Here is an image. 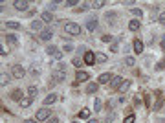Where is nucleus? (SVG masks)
I'll return each mask as SVG.
<instances>
[{
  "label": "nucleus",
  "instance_id": "obj_9",
  "mask_svg": "<svg viewBox=\"0 0 165 123\" xmlns=\"http://www.w3.org/2000/svg\"><path fill=\"white\" fill-rule=\"evenodd\" d=\"M13 7L19 9V11H26V9L29 7V4H28L26 0H15V2H13Z\"/></svg>",
  "mask_w": 165,
  "mask_h": 123
},
{
  "label": "nucleus",
  "instance_id": "obj_6",
  "mask_svg": "<svg viewBox=\"0 0 165 123\" xmlns=\"http://www.w3.org/2000/svg\"><path fill=\"white\" fill-rule=\"evenodd\" d=\"M64 79H66V70H55L53 77H51V84L53 83H62Z\"/></svg>",
  "mask_w": 165,
  "mask_h": 123
},
{
  "label": "nucleus",
  "instance_id": "obj_14",
  "mask_svg": "<svg viewBox=\"0 0 165 123\" xmlns=\"http://www.w3.org/2000/svg\"><path fill=\"white\" fill-rule=\"evenodd\" d=\"M57 98H59V96H57L55 92H51V94H48V96L44 98V105L48 107V105H53V103H57Z\"/></svg>",
  "mask_w": 165,
  "mask_h": 123
},
{
  "label": "nucleus",
  "instance_id": "obj_43",
  "mask_svg": "<svg viewBox=\"0 0 165 123\" xmlns=\"http://www.w3.org/2000/svg\"><path fill=\"white\" fill-rule=\"evenodd\" d=\"M112 39H114L112 35H103V37H101V41L103 42H112Z\"/></svg>",
  "mask_w": 165,
  "mask_h": 123
},
{
  "label": "nucleus",
  "instance_id": "obj_42",
  "mask_svg": "<svg viewBox=\"0 0 165 123\" xmlns=\"http://www.w3.org/2000/svg\"><path fill=\"white\" fill-rule=\"evenodd\" d=\"M110 52H114V53H118V52H119V46H118L116 42H114V44H110Z\"/></svg>",
  "mask_w": 165,
  "mask_h": 123
},
{
  "label": "nucleus",
  "instance_id": "obj_49",
  "mask_svg": "<svg viewBox=\"0 0 165 123\" xmlns=\"http://www.w3.org/2000/svg\"><path fill=\"white\" fill-rule=\"evenodd\" d=\"M145 105H150V98H149V94H145Z\"/></svg>",
  "mask_w": 165,
  "mask_h": 123
},
{
  "label": "nucleus",
  "instance_id": "obj_5",
  "mask_svg": "<svg viewBox=\"0 0 165 123\" xmlns=\"http://www.w3.org/2000/svg\"><path fill=\"white\" fill-rule=\"evenodd\" d=\"M51 37H53V28H44L39 33V41H44V42H48Z\"/></svg>",
  "mask_w": 165,
  "mask_h": 123
},
{
  "label": "nucleus",
  "instance_id": "obj_31",
  "mask_svg": "<svg viewBox=\"0 0 165 123\" xmlns=\"http://www.w3.org/2000/svg\"><path fill=\"white\" fill-rule=\"evenodd\" d=\"M31 103H33V99H31V98H24V99L20 101V107H22V108H28Z\"/></svg>",
  "mask_w": 165,
  "mask_h": 123
},
{
  "label": "nucleus",
  "instance_id": "obj_24",
  "mask_svg": "<svg viewBox=\"0 0 165 123\" xmlns=\"http://www.w3.org/2000/svg\"><path fill=\"white\" fill-rule=\"evenodd\" d=\"M130 84H132V81H128V79H125V81L121 83V86L118 88V92H121V94H123V92H127V90L130 88Z\"/></svg>",
  "mask_w": 165,
  "mask_h": 123
},
{
  "label": "nucleus",
  "instance_id": "obj_16",
  "mask_svg": "<svg viewBox=\"0 0 165 123\" xmlns=\"http://www.w3.org/2000/svg\"><path fill=\"white\" fill-rule=\"evenodd\" d=\"M123 81H125V79L121 77V75H116V77H114V79L110 81V86H112L114 90H118V88L121 86V83H123Z\"/></svg>",
  "mask_w": 165,
  "mask_h": 123
},
{
  "label": "nucleus",
  "instance_id": "obj_15",
  "mask_svg": "<svg viewBox=\"0 0 165 123\" xmlns=\"http://www.w3.org/2000/svg\"><path fill=\"white\" fill-rule=\"evenodd\" d=\"M84 62H86L88 66H92V64L96 62V55H94V52H88V50H86V53H84Z\"/></svg>",
  "mask_w": 165,
  "mask_h": 123
},
{
  "label": "nucleus",
  "instance_id": "obj_26",
  "mask_svg": "<svg viewBox=\"0 0 165 123\" xmlns=\"http://www.w3.org/2000/svg\"><path fill=\"white\" fill-rule=\"evenodd\" d=\"M123 64H125V66H127V68H132V66H134V64H136V59H134V57H130V55H128V57H125Z\"/></svg>",
  "mask_w": 165,
  "mask_h": 123
},
{
  "label": "nucleus",
  "instance_id": "obj_50",
  "mask_svg": "<svg viewBox=\"0 0 165 123\" xmlns=\"http://www.w3.org/2000/svg\"><path fill=\"white\" fill-rule=\"evenodd\" d=\"M123 4H125V6H132V4H134V0H125Z\"/></svg>",
  "mask_w": 165,
  "mask_h": 123
},
{
  "label": "nucleus",
  "instance_id": "obj_44",
  "mask_svg": "<svg viewBox=\"0 0 165 123\" xmlns=\"http://www.w3.org/2000/svg\"><path fill=\"white\" fill-rule=\"evenodd\" d=\"M77 4H79L77 0H68V2H66V6H70V7H74V6H77Z\"/></svg>",
  "mask_w": 165,
  "mask_h": 123
},
{
  "label": "nucleus",
  "instance_id": "obj_27",
  "mask_svg": "<svg viewBox=\"0 0 165 123\" xmlns=\"http://www.w3.org/2000/svg\"><path fill=\"white\" fill-rule=\"evenodd\" d=\"M77 118H79V120H88V118H90V110H88V108H82L81 112L77 114Z\"/></svg>",
  "mask_w": 165,
  "mask_h": 123
},
{
  "label": "nucleus",
  "instance_id": "obj_38",
  "mask_svg": "<svg viewBox=\"0 0 165 123\" xmlns=\"http://www.w3.org/2000/svg\"><path fill=\"white\" fill-rule=\"evenodd\" d=\"M7 53H9V46L4 42V44H2V55H7Z\"/></svg>",
  "mask_w": 165,
  "mask_h": 123
},
{
  "label": "nucleus",
  "instance_id": "obj_23",
  "mask_svg": "<svg viewBox=\"0 0 165 123\" xmlns=\"http://www.w3.org/2000/svg\"><path fill=\"white\" fill-rule=\"evenodd\" d=\"M134 52H136V53H143V42L140 41V39L134 41Z\"/></svg>",
  "mask_w": 165,
  "mask_h": 123
},
{
  "label": "nucleus",
  "instance_id": "obj_37",
  "mask_svg": "<svg viewBox=\"0 0 165 123\" xmlns=\"http://www.w3.org/2000/svg\"><path fill=\"white\" fill-rule=\"evenodd\" d=\"M101 108H103V103H101V99H96V112H101Z\"/></svg>",
  "mask_w": 165,
  "mask_h": 123
},
{
  "label": "nucleus",
  "instance_id": "obj_51",
  "mask_svg": "<svg viewBox=\"0 0 165 123\" xmlns=\"http://www.w3.org/2000/svg\"><path fill=\"white\" fill-rule=\"evenodd\" d=\"M24 123H39L37 120H24Z\"/></svg>",
  "mask_w": 165,
  "mask_h": 123
},
{
  "label": "nucleus",
  "instance_id": "obj_3",
  "mask_svg": "<svg viewBox=\"0 0 165 123\" xmlns=\"http://www.w3.org/2000/svg\"><path fill=\"white\" fill-rule=\"evenodd\" d=\"M11 75H13L15 79L26 77V68H24L22 64H13V66H11Z\"/></svg>",
  "mask_w": 165,
  "mask_h": 123
},
{
  "label": "nucleus",
  "instance_id": "obj_41",
  "mask_svg": "<svg viewBox=\"0 0 165 123\" xmlns=\"http://www.w3.org/2000/svg\"><path fill=\"white\" fill-rule=\"evenodd\" d=\"M48 6H50L48 9H50V11H53V9H57V6H59V2H50Z\"/></svg>",
  "mask_w": 165,
  "mask_h": 123
},
{
  "label": "nucleus",
  "instance_id": "obj_52",
  "mask_svg": "<svg viewBox=\"0 0 165 123\" xmlns=\"http://www.w3.org/2000/svg\"><path fill=\"white\" fill-rule=\"evenodd\" d=\"M158 123H165V118H158Z\"/></svg>",
  "mask_w": 165,
  "mask_h": 123
},
{
  "label": "nucleus",
  "instance_id": "obj_12",
  "mask_svg": "<svg viewBox=\"0 0 165 123\" xmlns=\"http://www.w3.org/2000/svg\"><path fill=\"white\" fill-rule=\"evenodd\" d=\"M28 72H29V75H31V77H35V79H39V77H41V66H39V64L29 66V70H28Z\"/></svg>",
  "mask_w": 165,
  "mask_h": 123
},
{
  "label": "nucleus",
  "instance_id": "obj_20",
  "mask_svg": "<svg viewBox=\"0 0 165 123\" xmlns=\"http://www.w3.org/2000/svg\"><path fill=\"white\" fill-rule=\"evenodd\" d=\"M41 20L42 22H53V15H51V11H42V13H41Z\"/></svg>",
  "mask_w": 165,
  "mask_h": 123
},
{
  "label": "nucleus",
  "instance_id": "obj_21",
  "mask_svg": "<svg viewBox=\"0 0 165 123\" xmlns=\"http://www.w3.org/2000/svg\"><path fill=\"white\" fill-rule=\"evenodd\" d=\"M31 30H33V31H42V30H44V22L42 20H33L31 22Z\"/></svg>",
  "mask_w": 165,
  "mask_h": 123
},
{
  "label": "nucleus",
  "instance_id": "obj_18",
  "mask_svg": "<svg viewBox=\"0 0 165 123\" xmlns=\"http://www.w3.org/2000/svg\"><path fill=\"white\" fill-rule=\"evenodd\" d=\"M99 88V83H88L86 84V94H96Z\"/></svg>",
  "mask_w": 165,
  "mask_h": 123
},
{
  "label": "nucleus",
  "instance_id": "obj_45",
  "mask_svg": "<svg viewBox=\"0 0 165 123\" xmlns=\"http://www.w3.org/2000/svg\"><path fill=\"white\" fill-rule=\"evenodd\" d=\"M46 123H59V118H57V116H51V118H50Z\"/></svg>",
  "mask_w": 165,
  "mask_h": 123
},
{
  "label": "nucleus",
  "instance_id": "obj_46",
  "mask_svg": "<svg viewBox=\"0 0 165 123\" xmlns=\"http://www.w3.org/2000/svg\"><path fill=\"white\" fill-rule=\"evenodd\" d=\"M74 64H75V66H82V61L79 57H75V59H74Z\"/></svg>",
  "mask_w": 165,
  "mask_h": 123
},
{
  "label": "nucleus",
  "instance_id": "obj_13",
  "mask_svg": "<svg viewBox=\"0 0 165 123\" xmlns=\"http://www.w3.org/2000/svg\"><path fill=\"white\" fill-rule=\"evenodd\" d=\"M75 79H77V83H84L90 79V74L88 72H82V70H79L77 74H75Z\"/></svg>",
  "mask_w": 165,
  "mask_h": 123
},
{
  "label": "nucleus",
  "instance_id": "obj_28",
  "mask_svg": "<svg viewBox=\"0 0 165 123\" xmlns=\"http://www.w3.org/2000/svg\"><path fill=\"white\" fill-rule=\"evenodd\" d=\"M7 83H9V74L2 72V75H0V84H2V86H6Z\"/></svg>",
  "mask_w": 165,
  "mask_h": 123
},
{
  "label": "nucleus",
  "instance_id": "obj_8",
  "mask_svg": "<svg viewBox=\"0 0 165 123\" xmlns=\"http://www.w3.org/2000/svg\"><path fill=\"white\" fill-rule=\"evenodd\" d=\"M105 20L108 26H116V20H118V13L116 11H108L106 15H105Z\"/></svg>",
  "mask_w": 165,
  "mask_h": 123
},
{
  "label": "nucleus",
  "instance_id": "obj_35",
  "mask_svg": "<svg viewBox=\"0 0 165 123\" xmlns=\"http://www.w3.org/2000/svg\"><path fill=\"white\" fill-rule=\"evenodd\" d=\"M92 6H94V9H101V7H103V6H105V2H103V0H101V2L97 0V2H94Z\"/></svg>",
  "mask_w": 165,
  "mask_h": 123
},
{
  "label": "nucleus",
  "instance_id": "obj_36",
  "mask_svg": "<svg viewBox=\"0 0 165 123\" xmlns=\"http://www.w3.org/2000/svg\"><path fill=\"white\" fill-rule=\"evenodd\" d=\"M106 59H108V57H106L105 53H99V55L96 57V61H99V62H106Z\"/></svg>",
  "mask_w": 165,
  "mask_h": 123
},
{
  "label": "nucleus",
  "instance_id": "obj_54",
  "mask_svg": "<svg viewBox=\"0 0 165 123\" xmlns=\"http://www.w3.org/2000/svg\"><path fill=\"white\" fill-rule=\"evenodd\" d=\"M72 123H75V121H72Z\"/></svg>",
  "mask_w": 165,
  "mask_h": 123
},
{
  "label": "nucleus",
  "instance_id": "obj_33",
  "mask_svg": "<svg viewBox=\"0 0 165 123\" xmlns=\"http://www.w3.org/2000/svg\"><path fill=\"white\" fill-rule=\"evenodd\" d=\"M134 121H136V116H134V114H128L123 120V123H134Z\"/></svg>",
  "mask_w": 165,
  "mask_h": 123
},
{
  "label": "nucleus",
  "instance_id": "obj_7",
  "mask_svg": "<svg viewBox=\"0 0 165 123\" xmlns=\"http://www.w3.org/2000/svg\"><path fill=\"white\" fill-rule=\"evenodd\" d=\"M22 96H24V92H22L20 88H15V90H11V94H9V99H11V101H19V103H20L22 99H24Z\"/></svg>",
  "mask_w": 165,
  "mask_h": 123
},
{
  "label": "nucleus",
  "instance_id": "obj_25",
  "mask_svg": "<svg viewBox=\"0 0 165 123\" xmlns=\"http://www.w3.org/2000/svg\"><path fill=\"white\" fill-rule=\"evenodd\" d=\"M46 52H48V55H53V57H55L57 53H61V52L57 50V46H53V44H50V46L46 48Z\"/></svg>",
  "mask_w": 165,
  "mask_h": 123
},
{
  "label": "nucleus",
  "instance_id": "obj_48",
  "mask_svg": "<svg viewBox=\"0 0 165 123\" xmlns=\"http://www.w3.org/2000/svg\"><path fill=\"white\" fill-rule=\"evenodd\" d=\"M114 105H116V99H110L108 101V108H114Z\"/></svg>",
  "mask_w": 165,
  "mask_h": 123
},
{
  "label": "nucleus",
  "instance_id": "obj_22",
  "mask_svg": "<svg viewBox=\"0 0 165 123\" xmlns=\"http://www.w3.org/2000/svg\"><path fill=\"white\" fill-rule=\"evenodd\" d=\"M37 94H39V90H37V86H28V98H31V99H35L37 98Z\"/></svg>",
  "mask_w": 165,
  "mask_h": 123
},
{
  "label": "nucleus",
  "instance_id": "obj_2",
  "mask_svg": "<svg viewBox=\"0 0 165 123\" xmlns=\"http://www.w3.org/2000/svg\"><path fill=\"white\" fill-rule=\"evenodd\" d=\"M35 118H37V121H44L46 123L50 118H51V110H50L48 107H41V108L37 110V116H35Z\"/></svg>",
  "mask_w": 165,
  "mask_h": 123
},
{
  "label": "nucleus",
  "instance_id": "obj_11",
  "mask_svg": "<svg viewBox=\"0 0 165 123\" xmlns=\"http://www.w3.org/2000/svg\"><path fill=\"white\" fill-rule=\"evenodd\" d=\"M163 105V96H162V90H156V105L152 107V110H160Z\"/></svg>",
  "mask_w": 165,
  "mask_h": 123
},
{
  "label": "nucleus",
  "instance_id": "obj_4",
  "mask_svg": "<svg viewBox=\"0 0 165 123\" xmlns=\"http://www.w3.org/2000/svg\"><path fill=\"white\" fill-rule=\"evenodd\" d=\"M4 42H6L9 48H17V46H19V39H17L15 33H6V35H4Z\"/></svg>",
  "mask_w": 165,
  "mask_h": 123
},
{
  "label": "nucleus",
  "instance_id": "obj_29",
  "mask_svg": "<svg viewBox=\"0 0 165 123\" xmlns=\"http://www.w3.org/2000/svg\"><path fill=\"white\" fill-rule=\"evenodd\" d=\"M6 26H7L9 30H20V24H19V22H15V20H9V22H6Z\"/></svg>",
  "mask_w": 165,
  "mask_h": 123
},
{
  "label": "nucleus",
  "instance_id": "obj_30",
  "mask_svg": "<svg viewBox=\"0 0 165 123\" xmlns=\"http://www.w3.org/2000/svg\"><path fill=\"white\" fill-rule=\"evenodd\" d=\"M154 70H156V72H163V70H165V59H162V61H158V62H156Z\"/></svg>",
  "mask_w": 165,
  "mask_h": 123
},
{
  "label": "nucleus",
  "instance_id": "obj_19",
  "mask_svg": "<svg viewBox=\"0 0 165 123\" xmlns=\"http://www.w3.org/2000/svg\"><path fill=\"white\" fill-rule=\"evenodd\" d=\"M97 19H96V17H92V19H90V20L86 22V30H88V31H94V30H96V28H97Z\"/></svg>",
  "mask_w": 165,
  "mask_h": 123
},
{
  "label": "nucleus",
  "instance_id": "obj_17",
  "mask_svg": "<svg viewBox=\"0 0 165 123\" xmlns=\"http://www.w3.org/2000/svg\"><path fill=\"white\" fill-rule=\"evenodd\" d=\"M140 28H141V22L138 20V19L128 22V30H130V31H140Z\"/></svg>",
  "mask_w": 165,
  "mask_h": 123
},
{
  "label": "nucleus",
  "instance_id": "obj_32",
  "mask_svg": "<svg viewBox=\"0 0 165 123\" xmlns=\"http://www.w3.org/2000/svg\"><path fill=\"white\" fill-rule=\"evenodd\" d=\"M132 15L140 19V17H143V11H141V9H138V7H132Z\"/></svg>",
  "mask_w": 165,
  "mask_h": 123
},
{
  "label": "nucleus",
  "instance_id": "obj_53",
  "mask_svg": "<svg viewBox=\"0 0 165 123\" xmlns=\"http://www.w3.org/2000/svg\"><path fill=\"white\" fill-rule=\"evenodd\" d=\"M86 123H97V121H96V120H88Z\"/></svg>",
  "mask_w": 165,
  "mask_h": 123
},
{
  "label": "nucleus",
  "instance_id": "obj_10",
  "mask_svg": "<svg viewBox=\"0 0 165 123\" xmlns=\"http://www.w3.org/2000/svg\"><path fill=\"white\" fill-rule=\"evenodd\" d=\"M112 79H114V75H112L110 72H105V74H101V75L97 77V83H99V84H105V83H110Z\"/></svg>",
  "mask_w": 165,
  "mask_h": 123
},
{
  "label": "nucleus",
  "instance_id": "obj_1",
  "mask_svg": "<svg viewBox=\"0 0 165 123\" xmlns=\"http://www.w3.org/2000/svg\"><path fill=\"white\" fill-rule=\"evenodd\" d=\"M64 31L70 33V35H79V33H81V26H79L77 22L64 20Z\"/></svg>",
  "mask_w": 165,
  "mask_h": 123
},
{
  "label": "nucleus",
  "instance_id": "obj_40",
  "mask_svg": "<svg viewBox=\"0 0 165 123\" xmlns=\"http://www.w3.org/2000/svg\"><path fill=\"white\" fill-rule=\"evenodd\" d=\"M158 22H160L162 26H165V11H163V13H160V17H158Z\"/></svg>",
  "mask_w": 165,
  "mask_h": 123
},
{
  "label": "nucleus",
  "instance_id": "obj_47",
  "mask_svg": "<svg viewBox=\"0 0 165 123\" xmlns=\"http://www.w3.org/2000/svg\"><path fill=\"white\" fill-rule=\"evenodd\" d=\"M57 70H66V64H64V62H59V64H57Z\"/></svg>",
  "mask_w": 165,
  "mask_h": 123
},
{
  "label": "nucleus",
  "instance_id": "obj_34",
  "mask_svg": "<svg viewBox=\"0 0 165 123\" xmlns=\"http://www.w3.org/2000/svg\"><path fill=\"white\" fill-rule=\"evenodd\" d=\"M62 50H64V52H68V53H72V52H74V46H72V44H70V42H66V44H64V48H62Z\"/></svg>",
  "mask_w": 165,
  "mask_h": 123
},
{
  "label": "nucleus",
  "instance_id": "obj_39",
  "mask_svg": "<svg viewBox=\"0 0 165 123\" xmlns=\"http://www.w3.org/2000/svg\"><path fill=\"white\" fill-rule=\"evenodd\" d=\"M86 9H90V4H88V2H82L81 7H79V11H86Z\"/></svg>",
  "mask_w": 165,
  "mask_h": 123
}]
</instances>
